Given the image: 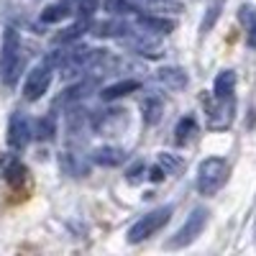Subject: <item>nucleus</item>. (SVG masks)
Wrapping results in <instances>:
<instances>
[{"label":"nucleus","instance_id":"1","mask_svg":"<svg viewBox=\"0 0 256 256\" xmlns=\"http://www.w3.org/2000/svg\"><path fill=\"white\" fill-rule=\"evenodd\" d=\"M20 64H24V56H20V36L16 28H6L3 34V44H0V80L3 84L13 88L20 77Z\"/></svg>","mask_w":256,"mask_h":256},{"label":"nucleus","instance_id":"2","mask_svg":"<svg viewBox=\"0 0 256 256\" xmlns=\"http://www.w3.org/2000/svg\"><path fill=\"white\" fill-rule=\"evenodd\" d=\"M228 172H230V166H228L226 159H220V156L202 159L200 166H198V192L205 198L216 195V192L228 182Z\"/></svg>","mask_w":256,"mask_h":256},{"label":"nucleus","instance_id":"3","mask_svg":"<svg viewBox=\"0 0 256 256\" xmlns=\"http://www.w3.org/2000/svg\"><path fill=\"white\" fill-rule=\"evenodd\" d=\"M172 212H174L172 205H164V208H156V210H152V212H146L141 220H136L131 228H128V233H126L128 244L136 246V244H141V241H146V238H152L159 228H164V226L169 223Z\"/></svg>","mask_w":256,"mask_h":256},{"label":"nucleus","instance_id":"4","mask_svg":"<svg viewBox=\"0 0 256 256\" xmlns=\"http://www.w3.org/2000/svg\"><path fill=\"white\" fill-rule=\"evenodd\" d=\"M208 216L210 212L205 210V208H195L187 216V220L182 223V228L174 233L172 238H169V248H184V246H190L192 241H198V236L205 230V226H208Z\"/></svg>","mask_w":256,"mask_h":256},{"label":"nucleus","instance_id":"5","mask_svg":"<svg viewBox=\"0 0 256 256\" xmlns=\"http://www.w3.org/2000/svg\"><path fill=\"white\" fill-rule=\"evenodd\" d=\"M52 77H54L52 64L44 62V64H38V67H34V70L28 72L26 82H24V98H26L28 102L41 100V95H46V90H49Z\"/></svg>","mask_w":256,"mask_h":256},{"label":"nucleus","instance_id":"6","mask_svg":"<svg viewBox=\"0 0 256 256\" xmlns=\"http://www.w3.org/2000/svg\"><path fill=\"white\" fill-rule=\"evenodd\" d=\"M31 136H34V128H31L28 118L24 113H13L10 123H8V146L13 152H24L31 141Z\"/></svg>","mask_w":256,"mask_h":256},{"label":"nucleus","instance_id":"7","mask_svg":"<svg viewBox=\"0 0 256 256\" xmlns=\"http://www.w3.org/2000/svg\"><path fill=\"white\" fill-rule=\"evenodd\" d=\"M208 113H210V128H216V131H220V128H228L233 116H236V100L228 98V100H208Z\"/></svg>","mask_w":256,"mask_h":256},{"label":"nucleus","instance_id":"8","mask_svg":"<svg viewBox=\"0 0 256 256\" xmlns=\"http://www.w3.org/2000/svg\"><path fill=\"white\" fill-rule=\"evenodd\" d=\"M0 164H3V174H6V182L13 187V190H18V187H24L26 182H28V169L20 164V159H16V156H3L0 159Z\"/></svg>","mask_w":256,"mask_h":256},{"label":"nucleus","instance_id":"9","mask_svg":"<svg viewBox=\"0 0 256 256\" xmlns=\"http://www.w3.org/2000/svg\"><path fill=\"white\" fill-rule=\"evenodd\" d=\"M136 26L141 31H148V34H154V36H166V34H172L177 28V24L172 18H159V16H136Z\"/></svg>","mask_w":256,"mask_h":256},{"label":"nucleus","instance_id":"10","mask_svg":"<svg viewBox=\"0 0 256 256\" xmlns=\"http://www.w3.org/2000/svg\"><path fill=\"white\" fill-rule=\"evenodd\" d=\"M233 92H236V72L223 70L216 77V82H212V98L216 100H228V98H233Z\"/></svg>","mask_w":256,"mask_h":256},{"label":"nucleus","instance_id":"11","mask_svg":"<svg viewBox=\"0 0 256 256\" xmlns=\"http://www.w3.org/2000/svg\"><path fill=\"white\" fill-rule=\"evenodd\" d=\"M72 0H56V3L46 6L44 10H41V24H59V20H64L67 16H72Z\"/></svg>","mask_w":256,"mask_h":256},{"label":"nucleus","instance_id":"12","mask_svg":"<svg viewBox=\"0 0 256 256\" xmlns=\"http://www.w3.org/2000/svg\"><path fill=\"white\" fill-rule=\"evenodd\" d=\"M156 80L164 84V88H169V90H184L187 72L180 70V67H162V70L156 72Z\"/></svg>","mask_w":256,"mask_h":256},{"label":"nucleus","instance_id":"13","mask_svg":"<svg viewBox=\"0 0 256 256\" xmlns=\"http://www.w3.org/2000/svg\"><path fill=\"white\" fill-rule=\"evenodd\" d=\"M138 88H141L138 80H120V82H116V84H108V88L100 92V98L108 100V102H113V100H118V98H126V95L136 92Z\"/></svg>","mask_w":256,"mask_h":256},{"label":"nucleus","instance_id":"14","mask_svg":"<svg viewBox=\"0 0 256 256\" xmlns=\"http://www.w3.org/2000/svg\"><path fill=\"white\" fill-rule=\"evenodd\" d=\"M123 159H126V152L118 146H100L92 152V162L100 166H118L123 164Z\"/></svg>","mask_w":256,"mask_h":256},{"label":"nucleus","instance_id":"15","mask_svg":"<svg viewBox=\"0 0 256 256\" xmlns=\"http://www.w3.org/2000/svg\"><path fill=\"white\" fill-rule=\"evenodd\" d=\"M88 28H90V18H88V16H82V18H77V20H74L72 26H67L62 34H56V36H54V44H56V46H59V44H70V41L80 38Z\"/></svg>","mask_w":256,"mask_h":256},{"label":"nucleus","instance_id":"16","mask_svg":"<svg viewBox=\"0 0 256 256\" xmlns=\"http://www.w3.org/2000/svg\"><path fill=\"white\" fill-rule=\"evenodd\" d=\"M128 31H131V26H128L126 20H105V24H98L95 26V36H102V38H108V36L123 38Z\"/></svg>","mask_w":256,"mask_h":256},{"label":"nucleus","instance_id":"17","mask_svg":"<svg viewBox=\"0 0 256 256\" xmlns=\"http://www.w3.org/2000/svg\"><path fill=\"white\" fill-rule=\"evenodd\" d=\"M162 113H164V105H162V100H159V98H146V100L141 102V116H144V123L154 126V123L162 118Z\"/></svg>","mask_w":256,"mask_h":256},{"label":"nucleus","instance_id":"18","mask_svg":"<svg viewBox=\"0 0 256 256\" xmlns=\"http://www.w3.org/2000/svg\"><path fill=\"white\" fill-rule=\"evenodd\" d=\"M62 166L67 169L72 177H84V174L90 172V164H88V162H82V159H80L77 154H72V152L62 154Z\"/></svg>","mask_w":256,"mask_h":256},{"label":"nucleus","instance_id":"19","mask_svg":"<svg viewBox=\"0 0 256 256\" xmlns=\"http://www.w3.org/2000/svg\"><path fill=\"white\" fill-rule=\"evenodd\" d=\"M136 6H144L146 10H172V13H182V3L180 0H131Z\"/></svg>","mask_w":256,"mask_h":256},{"label":"nucleus","instance_id":"20","mask_svg":"<svg viewBox=\"0 0 256 256\" xmlns=\"http://www.w3.org/2000/svg\"><path fill=\"white\" fill-rule=\"evenodd\" d=\"M198 131V123H195V118L192 116H184L180 123H177V128H174V141L182 146V144H187L190 138H192V134Z\"/></svg>","mask_w":256,"mask_h":256},{"label":"nucleus","instance_id":"21","mask_svg":"<svg viewBox=\"0 0 256 256\" xmlns=\"http://www.w3.org/2000/svg\"><path fill=\"white\" fill-rule=\"evenodd\" d=\"M54 134H56V120H54V116L38 118V123H36V131H34V136H36L38 141H52V138H54Z\"/></svg>","mask_w":256,"mask_h":256},{"label":"nucleus","instance_id":"22","mask_svg":"<svg viewBox=\"0 0 256 256\" xmlns=\"http://www.w3.org/2000/svg\"><path fill=\"white\" fill-rule=\"evenodd\" d=\"M223 6H226V0H212V3H210V8H208V16L202 18V24H200V31H202V34L212 31V26L218 24V18H220V10H223Z\"/></svg>","mask_w":256,"mask_h":256},{"label":"nucleus","instance_id":"23","mask_svg":"<svg viewBox=\"0 0 256 256\" xmlns=\"http://www.w3.org/2000/svg\"><path fill=\"white\" fill-rule=\"evenodd\" d=\"M105 10L113 13V16L126 18V16H136V10H138V8L131 3V0H105Z\"/></svg>","mask_w":256,"mask_h":256},{"label":"nucleus","instance_id":"24","mask_svg":"<svg viewBox=\"0 0 256 256\" xmlns=\"http://www.w3.org/2000/svg\"><path fill=\"white\" fill-rule=\"evenodd\" d=\"M159 164L164 166L166 174H174V172H180V169H182V159H177L172 154H159Z\"/></svg>","mask_w":256,"mask_h":256},{"label":"nucleus","instance_id":"25","mask_svg":"<svg viewBox=\"0 0 256 256\" xmlns=\"http://www.w3.org/2000/svg\"><path fill=\"white\" fill-rule=\"evenodd\" d=\"M98 6H100V0H80V13L92 18V13L98 10Z\"/></svg>","mask_w":256,"mask_h":256},{"label":"nucleus","instance_id":"26","mask_svg":"<svg viewBox=\"0 0 256 256\" xmlns=\"http://www.w3.org/2000/svg\"><path fill=\"white\" fill-rule=\"evenodd\" d=\"M141 172H146L144 162H138L136 166H131V169H128V182H138V180H141Z\"/></svg>","mask_w":256,"mask_h":256},{"label":"nucleus","instance_id":"27","mask_svg":"<svg viewBox=\"0 0 256 256\" xmlns=\"http://www.w3.org/2000/svg\"><path fill=\"white\" fill-rule=\"evenodd\" d=\"M164 177H166V172H164V166H162V164H156V166L148 169V180H152V182H162Z\"/></svg>","mask_w":256,"mask_h":256},{"label":"nucleus","instance_id":"28","mask_svg":"<svg viewBox=\"0 0 256 256\" xmlns=\"http://www.w3.org/2000/svg\"><path fill=\"white\" fill-rule=\"evenodd\" d=\"M246 44L251 46V49H256V20L248 26V31H246Z\"/></svg>","mask_w":256,"mask_h":256}]
</instances>
